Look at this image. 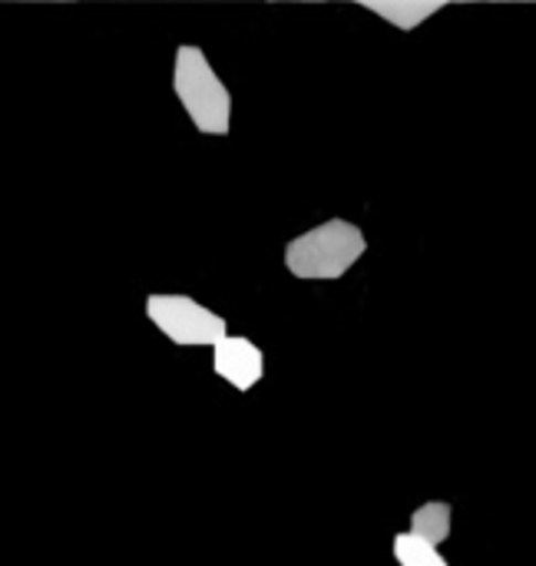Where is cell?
Masks as SVG:
<instances>
[{"mask_svg":"<svg viewBox=\"0 0 536 566\" xmlns=\"http://www.w3.org/2000/svg\"><path fill=\"white\" fill-rule=\"evenodd\" d=\"M146 315L179 348H199V345L216 348L229 335L222 315H216L212 308H206V305H199L196 298H186V295H162V292L149 295L146 298Z\"/></svg>","mask_w":536,"mask_h":566,"instance_id":"obj_3","label":"cell"},{"mask_svg":"<svg viewBox=\"0 0 536 566\" xmlns=\"http://www.w3.org/2000/svg\"><path fill=\"white\" fill-rule=\"evenodd\" d=\"M395 560L401 566H448V560L438 554V547H431L411 534L395 537Z\"/></svg>","mask_w":536,"mask_h":566,"instance_id":"obj_7","label":"cell"},{"mask_svg":"<svg viewBox=\"0 0 536 566\" xmlns=\"http://www.w3.org/2000/svg\"><path fill=\"white\" fill-rule=\"evenodd\" d=\"M361 7L385 17L398 30H414L421 20L434 17L444 3L441 0H431V3H424V0H365Z\"/></svg>","mask_w":536,"mask_h":566,"instance_id":"obj_5","label":"cell"},{"mask_svg":"<svg viewBox=\"0 0 536 566\" xmlns=\"http://www.w3.org/2000/svg\"><path fill=\"white\" fill-rule=\"evenodd\" d=\"M212 371L229 381L235 391H249L262 381L265 375V358L259 352V345H252L249 338H235L225 335L216 348H212Z\"/></svg>","mask_w":536,"mask_h":566,"instance_id":"obj_4","label":"cell"},{"mask_svg":"<svg viewBox=\"0 0 536 566\" xmlns=\"http://www.w3.org/2000/svg\"><path fill=\"white\" fill-rule=\"evenodd\" d=\"M408 534L424 541V544H431V547H441L451 537V504L431 501V504L418 507L414 517H411V531Z\"/></svg>","mask_w":536,"mask_h":566,"instance_id":"obj_6","label":"cell"},{"mask_svg":"<svg viewBox=\"0 0 536 566\" xmlns=\"http://www.w3.org/2000/svg\"><path fill=\"white\" fill-rule=\"evenodd\" d=\"M365 232L355 222L328 219L288 242L285 269L295 279H341L365 255Z\"/></svg>","mask_w":536,"mask_h":566,"instance_id":"obj_1","label":"cell"},{"mask_svg":"<svg viewBox=\"0 0 536 566\" xmlns=\"http://www.w3.org/2000/svg\"><path fill=\"white\" fill-rule=\"evenodd\" d=\"M172 86H176V96H179L182 109L189 113V119L196 123L199 133H206V136H225L229 133L232 96L199 46L182 43L176 50Z\"/></svg>","mask_w":536,"mask_h":566,"instance_id":"obj_2","label":"cell"}]
</instances>
